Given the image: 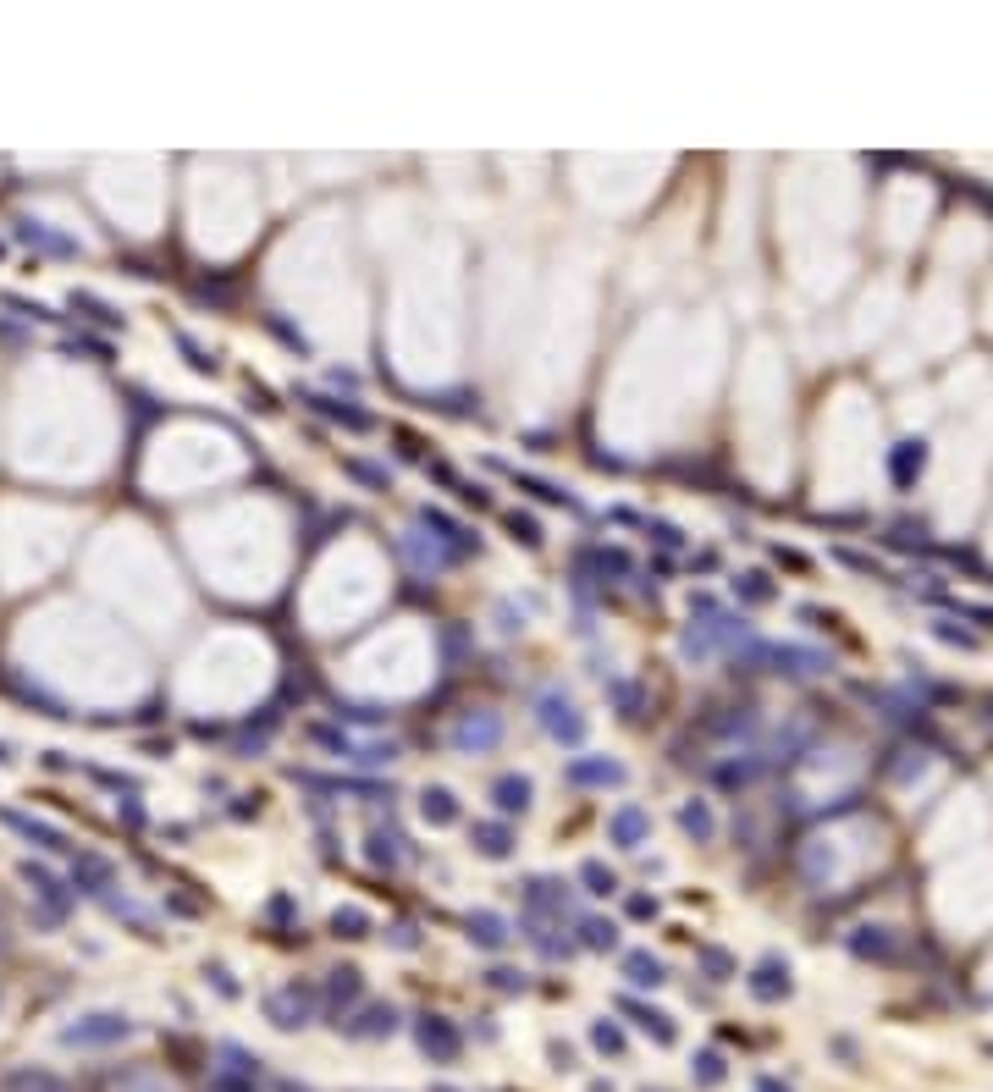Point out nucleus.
<instances>
[{
    "instance_id": "a878e982",
    "label": "nucleus",
    "mask_w": 993,
    "mask_h": 1092,
    "mask_svg": "<svg viewBox=\"0 0 993 1092\" xmlns=\"http://www.w3.org/2000/svg\"><path fill=\"white\" fill-rule=\"evenodd\" d=\"M67 304H72L78 315H88V320H100V326H111V332L122 326V315H116L105 298H94V293H78V287H72V293H67Z\"/></svg>"
},
{
    "instance_id": "39448f33",
    "label": "nucleus",
    "mask_w": 993,
    "mask_h": 1092,
    "mask_svg": "<svg viewBox=\"0 0 993 1092\" xmlns=\"http://www.w3.org/2000/svg\"><path fill=\"white\" fill-rule=\"evenodd\" d=\"M535 718H541V728H547L552 740H563V745H580V740H585V718L574 712V701H568L563 690H547V695H541Z\"/></svg>"
},
{
    "instance_id": "473e14b6",
    "label": "nucleus",
    "mask_w": 993,
    "mask_h": 1092,
    "mask_svg": "<svg viewBox=\"0 0 993 1092\" xmlns=\"http://www.w3.org/2000/svg\"><path fill=\"white\" fill-rule=\"evenodd\" d=\"M398 844H403L398 833H381V827H375V833H370V861H375V866H398Z\"/></svg>"
},
{
    "instance_id": "f257e3e1",
    "label": "nucleus",
    "mask_w": 993,
    "mask_h": 1092,
    "mask_svg": "<svg viewBox=\"0 0 993 1092\" xmlns=\"http://www.w3.org/2000/svg\"><path fill=\"white\" fill-rule=\"evenodd\" d=\"M740 640H751V624L745 618H728V613H712L707 624H690L685 629V662H707L712 651H723V646H740Z\"/></svg>"
},
{
    "instance_id": "c85d7f7f",
    "label": "nucleus",
    "mask_w": 993,
    "mask_h": 1092,
    "mask_svg": "<svg viewBox=\"0 0 993 1092\" xmlns=\"http://www.w3.org/2000/svg\"><path fill=\"white\" fill-rule=\"evenodd\" d=\"M6 1092H67V1087H61L55 1076H45V1071H12Z\"/></svg>"
},
{
    "instance_id": "58836bf2",
    "label": "nucleus",
    "mask_w": 993,
    "mask_h": 1092,
    "mask_svg": "<svg viewBox=\"0 0 993 1092\" xmlns=\"http://www.w3.org/2000/svg\"><path fill=\"white\" fill-rule=\"evenodd\" d=\"M613 701L624 706V712H635V706H640V690H635V685H613Z\"/></svg>"
},
{
    "instance_id": "c03bdc74",
    "label": "nucleus",
    "mask_w": 993,
    "mask_h": 1092,
    "mask_svg": "<svg viewBox=\"0 0 993 1092\" xmlns=\"http://www.w3.org/2000/svg\"><path fill=\"white\" fill-rule=\"evenodd\" d=\"M254 811H260V800H254V794H238V806H232V817H254Z\"/></svg>"
},
{
    "instance_id": "412c9836",
    "label": "nucleus",
    "mask_w": 993,
    "mask_h": 1092,
    "mask_svg": "<svg viewBox=\"0 0 993 1092\" xmlns=\"http://www.w3.org/2000/svg\"><path fill=\"white\" fill-rule=\"evenodd\" d=\"M475 850L492 855V861H508V855H514V833H508V822H475Z\"/></svg>"
},
{
    "instance_id": "a211bd4d",
    "label": "nucleus",
    "mask_w": 993,
    "mask_h": 1092,
    "mask_svg": "<svg viewBox=\"0 0 993 1092\" xmlns=\"http://www.w3.org/2000/svg\"><path fill=\"white\" fill-rule=\"evenodd\" d=\"M315 414H326V420H337V425H348V431H370V414L365 408H348V403H337V398H320V392H299Z\"/></svg>"
},
{
    "instance_id": "49530a36",
    "label": "nucleus",
    "mask_w": 993,
    "mask_h": 1092,
    "mask_svg": "<svg viewBox=\"0 0 993 1092\" xmlns=\"http://www.w3.org/2000/svg\"><path fill=\"white\" fill-rule=\"evenodd\" d=\"M756 1092H789V1087H784V1081H773V1076H762V1081H756Z\"/></svg>"
},
{
    "instance_id": "a19ab883",
    "label": "nucleus",
    "mask_w": 993,
    "mask_h": 1092,
    "mask_svg": "<svg viewBox=\"0 0 993 1092\" xmlns=\"http://www.w3.org/2000/svg\"><path fill=\"white\" fill-rule=\"evenodd\" d=\"M629 916H640V921H646V916H657V899H646V894H635V899H629Z\"/></svg>"
},
{
    "instance_id": "9b49d317",
    "label": "nucleus",
    "mask_w": 993,
    "mask_h": 1092,
    "mask_svg": "<svg viewBox=\"0 0 993 1092\" xmlns=\"http://www.w3.org/2000/svg\"><path fill=\"white\" fill-rule=\"evenodd\" d=\"M342 1026V1037H354V1043H375V1037H392L398 1032V1010L392 1004H370L359 1010L354 1021H337Z\"/></svg>"
},
{
    "instance_id": "6e6552de",
    "label": "nucleus",
    "mask_w": 993,
    "mask_h": 1092,
    "mask_svg": "<svg viewBox=\"0 0 993 1092\" xmlns=\"http://www.w3.org/2000/svg\"><path fill=\"white\" fill-rule=\"evenodd\" d=\"M22 883L34 888L39 899H45V916H39L45 927H55V921H67V911H72V888H61V883H55V878L45 872V866H34V861H22Z\"/></svg>"
},
{
    "instance_id": "f03ea898",
    "label": "nucleus",
    "mask_w": 993,
    "mask_h": 1092,
    "mask_svg": "<svg viewBox=\"0 0 993 1092\" xmlns=\"http://www.w3.org/2000/svg\"><path fill=\"white\" fill-rule=\"evenodd\" d=\"M315 1004H320V993L309 982H287V987H276L265 999V1015H271V1026H282V1032H304Z\"/></svg>"
},
{
    "instance_id": "c9c22d12",
    "label": "nucleus",
    "mask_w": 993,
    "mask_h": 1092,
    "mask_svg": "<svg viewBox=\"0 0 993 1092\" xmlns=\"http://www.w3.org/2000/svg\"><path fill=\"white\" fill-rule=\"evenodd\" d=\"M508 535L525 541V546H541V525L530 519V513H508Z\"/></svg>"
},
{
    "instance_id": "2f4dec72",
    "label": "nucleus",
    "mask_w": 993,
    "mask_h": 1092,
    "mask_svg": "<svg viewBox=\"0 0 993 1092\" xmlns=\"http://www.w3.org/2000/svg\"><path fill=\"white\" fill-rule=\"evenodd\" d=\"M580 883H585V894H613V888H619V878L607 872L602 861H585V866H580Z\"/></svg>"
},
{
    "instance_id": "423d86ee",
    "label": "nucleus",
    "mask_w": 993,
    "mask_h": 1092,
    "mask_svg": "<svg viewBox=\"0 0 993 1092\" xmlns=\"http://www.w3.org/2000/svg\"><path fill=\"white\" fill-rule=\"evenodd\" d=\"M762 662H773V673H789V679H812V673H828V651H812V646H756Z\"/></svg>"
},
{
    "instance_id": "4468645a",
    "label": "nucleus",
    "mask_w": 993,
    "mask_h": 1092,
    "mask_svg": "<svg viewBox=\"0 0 993 1092\" xmlns=\"http://www.w3.org/2000/svg\"><path fill=\"white\" fill-rule=\"evenodd\" d=\"M568 784L574 789H607V784H624V767L607 761V756H580V761H568Z\"/></svg>"
},
{
    "instance_id": "1a4fd4ad",
    "label": "nucleus",
    "mask_w": 993,
    "mask_h": 1092,
    "mask_svg": "<svg viewBox=\"0 0 993 1092\" xmlns=\"http://www.w3.org/2000/svg\"><path fill=\"white\" fill-rule=\"evenodd\" d=\"M215 1059H221V1076H215L221 1092H248L254 1081H260V1059H254V1054H243V1048H232V1043H221Z\"/></svg>"
},
{
    "instance_id": "cd10ccee",
    "label": "nucleus",
    "mask_w": 993,
    "mask_h": 1092,
    "mask_svg": "<svg viewBox=\"0 0 993 1092\" xmlns=\"http://www.w3.org/2000/svg\"><path fill=\"white\" fill-rule=\"evenodd\" d=\"M580 944H585V949H613V944H619V927L602 921V916H585V921H580Z\"/></svg>"
},
{
    "instance_id": "de8ad7c7",
    "label": "nucleus",
    "mask_w": 993,
    "mask_h": 1092,
    "mask_svg": "<svg viewBox=\"0 0 993 1092\" xmlns=\"http://www.w3.org/2000/svg\"><path fill=\"white\" fill-rule=\"evenodd\" d=\"M0 761H6V745H0Z\"/></svg>"
},
{
    "instance_id": "393cba45",
    "label": "nucleus",
    "mask_w": 993,
    "mask_h": 1092,
    "mask_svg": "<svg viewBox=\"0 0 993 1092\" xmlns=\"http://www.w3.org/2000/svg\"><path fill=\"white\" fill-rule=\"evenodd\" d=\"M17 238H22V243H34V248H45V254H78L72 238H55V232L34 227V221H17Z\"/></svg>"
},
{
    "instance_id": "ea45409f",
    "label": "nucleus",
    "mask_w": 993,
    "mask_h": 1092,
    "mask_svg": "<svg viewBox=\"0 0 993 1092\" xmlns=\"http://www.w3.org/2000/svg\"><path fill=\"white\" fill-rule=\"evenodd\" d=\"M205 977H210V982H215V987H221V993H227V999H238V982H232V977H227V971H221V966H210V971H205Z\"/></svg>"
},
{
    "instance_id": "4c0bfd02",
    "label": "nucleus",
    "mask_w": 993,
    "mask_h": 1092,
    "mask_svg": "<svg viewBox=\"0 0 993 1092\" xmlns=\"http://www.w3.org/2000/svg\"><path fill=\"white\" fill-rule=\"evenodd\" d=\"M492 987H502V993H525V977H519V971H508V966H497V971H492Z\"/></svg>"
},
{
    "instance_id": "bb28decb",
    "label": "nucleus",
    "mask_w": 993,
    "mask_h": 1092,
    "mask_svg": "<svg viewBox=\"0 0 993 1092\" xmlns=\"http://www.w3.org/2000/svg\"><path fill=\"white\" fill-rule=\"evenodd\" d=\"M690 1076H695V1087H723V1054L718 1048H701L695 1059H690Z\"/></svg>"
},
{
    "instance_id": "79ce46f5",
    "label": "nucleus",
    "mask_w": 993,
    "mask_h": 1092,
    "mask_svg": "<svg viewBox=\"0 0 993 1092\" xmlns=\"http://www.w3.org/2000/svg\"><path fill=\"white\" fill-rule=\"evenodd\" d=\"M392 944H398V949H414V944H420V933L403 921V927H392Z\"/></svg>"
},
{
    "instance_id": "f3484780",
    "label": "nucleus",
    "mask_w": 993,
    "mask_h": 1092,
    "mask_svg": "<svg viewBox=\"0 0 993 1092\" xmlns=\"http://www.w3.org/2000/svg\"><path fill=\"white\" fill-rule=\"evenodd\" d=\"M492 800H497V811L502 817H514V811H530V800H535V784L525 773H502L492 784Z\"/></svg>"
},
{
    "instance_id": "aec40b11",
    "label": "nucleus",
    "mask_w": 993,
    "mask_h": 1092,
    "mask_svg": "<svg viewBox=\"0 0 993 1092\" xmlns=\"http://www.w3.org/2000/svg\"><path fill=\"white\" fill-rule=\"evenodd\" d=\"M624 977H629L635 987H662V982H668V966H662L657 954L635 949V954H624Z\"/></svg>"
},
{
    "instance_id": "f8f14e48",
    "label": "nucleus",
    "mask_w": 993,
    "mask_h": 1092,
    "mask_svg": "<svg viewBox=\"0 0 993 1092\" xmlns=\"http://www.w3.org/2000/svg\"><path fill=\"white\" fill-rule=\"evenodd\" d=\"M72 883H78L83 894H94V899H111V888H116V866H111L105 855L83 850V855L72 861Z\"/></svg>"
},
{
    "instance_id": "b1692460",
    "label": "nucleus",
    "mask_w": 993,
    "mask_h": 1092,
    "mask_svg": "<svg viewBox=\"0 0 993 1092\" xmlns=\"http://www.w3.org/2000/svg\"><path fill=\"white\" fill-rule=\"evenodd\" d=\"M354 999H359V971H354V966L332 971V982H326V1004H332V1010H348Z\"/></svg>"
},
{
    "instance_id": "0eeeda50",
    "label": "nucleus",
    "mask_w": 993,
    "mask_h": 1092,
    "mask_svg": "<svg viewBox=\"0 0 993 1092\" xmlns=\"http://www.w3.org/2000/svg\"><path fill=\"white\" fill-rule=\"evenodd\" d=\"M497 740H502V718L497 712H464L459 728H453V751H464V756L492 751Z\"/></svg>"
},
{
    "instance_id": "c756f323",
    "label": "nucleus",
    "mask_w": 993,
    "mask_h": 1092,
    "mask_svg": "<svg viewBox=\"0 0 993 1092\" xmlns=\"http://www.w3.org/2000/svg\"><path fill=\"white\" fill-rule=\"evenodd\" d=\"M514 480H519L525 491H535L541 502H558V508H580V502H574V497H568L563 486H552V480H541V475H514Z\"/></svg>"
},
{
    "instance_id": "6ab92c4d",
    "label": "nucleus",
    "mask_w": 993,
    "mask_h": 1092,
    "mask_svg": "<svg viewBox=\"0 0 993 1092\" xmlns=\"http://www.w3.org/2000/svg\"><path fill=\"white\" fill-rule=\"evenodd\" d=\"M508 938H514V933H508V921H502L497 911H475V916H469V944H480V949H502Z\"/></svg>"
},
{
    "instance_id": "20e7f679",
    "label": "nucleus",
    "mask_w": 993,
    "mask_h": 1092,
    "mask_svg": "<svg viewBox=\"0 0 993 1092\" xmlns=\"http://www.w3.org/2000/svg\"><path fill=\"white\" fill-rule=\"evenodd\" d=\"M122 1037H133V1021H127V1015H111V1010L83 1015L78 1026L61 1032V1043H67V1048H105V1043H122Z\"/></svg>"
},
{
    "instance_id": "37998d69",
    "label": "nucleus",
    "mask_w": 993,
    "mask_h": 1092,
    "mask_svg": "<svg viewBox=\"0 0 993 1092\" xmlns=\"http://www.w3.org/2000/svg\"><path fill=\"white\" fill-rule=\"evenodd\" d=\"M652 535H657V541H662V546H679V541H685V535H679V530H674V525H652Z\"/></svg>"
},
{
    "instance_id": "f704fd0d",
    "label": "nucleus",
    "mask_w": 993,
    "mask_h": 1092,
    "mask_svg": "<svg viewBox=\"0 0 993 1092\" xmlns=\"http://www.w3.org/2000/svg\"><path fill=\"white\" fill-rule=\"evenodd\" d=\"M734 591H740L745 601H773V585H767V574H740V580H734Z\"/></svg>"
},
{
    "instance_id": "4be33fe9",
    "label": "nucleus",
    "mask_w": 993,
    "mask_h": 1092,
    "mask_svg": "<svg viewBox=\"0 0 993 1092\" xmlns=\"http://www.w3.org/2000/svg\"><path fill=\"white\" fill-rule=\"evenodd\" d=\"M679 827L690 833L695 844H707L712 833H718V822H712V811H707V800H685V806H679Z\"/></svg>"
},
{
    "instance_id": "7c9ffc66",
    "label": "nucleus",
    "mask_w": 993,
    "mask_h": 1092,
    "mask_svg": "<svg viewBox=\"0 0 993 1092\" xmlns=\"http://www.w3.org/2000/svg\"><path fill=\"white\" fill-rule=\"evenodd\" d=\"M332 933H337V938H365V933H370V916H365L359 905H348V911L332 916Z\"/></svg>"
},
{
    "instance_id": "9d476101",
    "label": "nucleus",
    "mask_w": 993,
    "mask_h": 1092,
    "mask_svg": "<svg viewBox=\"0 0 993 1092\" xmlns=\"http://www.w3.org/2000/svg\"><path fill=\"white\" fill-rule=\"evenodd\" d=\"M745 987H751V999H762V1004H778V999H789V987H795V982H789V960L767 954L762 966L751 971V982H745Z\"/></svg>"
},
{
    "instance_id": "a18cd8bd",
    "label": "nucleus",
    "mask_w": 993,
    "mask_h": 1092,
    "mask_svg": "<svg viewBox=\"0 0 993 1092\" xmlns=\"http://www.w3.org/2000/svg\"><path fill=\"white\" fill-rule=\"evenodd\" d=\"M552 1059H558V1071H568V1065H574V1048H568V1043H552Z\"/></svg>"
},
{
    "instance_id": "7ed1b4c3",
    "label": "nucleus",
    "mask_w": 993,
    "mask_h": 1092,
    "mask_svg": "<svg viewBox=\"0 0 993 1092\" xmlns=\"http://www.w3.org/2000/svg\"><path fill=\"white\" fill-rule=\"evenodd\" d=\"M414 1043H420V1054L431 1059V1065H453V1059L464 1054V1037H459V1026L447 1015H420V1021H414Z\"/></svg>"
},
{
    "instance_id": "dca6fc26",
    "label": "nucleus",
    "mask_w": 993,
    "mask_h": 1092,
    "mask_svg": "<svg viewBox=\"0 0 993 1092\" xmlns=\"http://www.w3.org/2000/svg\"><path fill=\"white\" fill-rule=\"evenodd\" d=\"M619 1010H624V1015H629V1021H635V1026H640V1032H646V1037H657L662 1048H668V1043L679 1037V1026H674V1015H662V1010H652V1004H640V999H619Z\"/></svg>"
},
{
    "instance_id": "ddd939ff",
    "label": "nucleus",
    "mask_w": 993,
    "mask_h": 1092,
    "mask_svg": "<svg viewBox=\"0 0 993 1092\" xmlns=\"http://www.w3.org/2000/svg\"><path fill=\"white\" fill-rule=\"evenodd\" d=\"M646 833H652V817L640 806H619L613 817H607V839H613L619 850H640V844H646Z\"/></svg>"
},
{
    "instance_id": "2eb2a0df",
    "label": "nucleus",
    "mask_w": 993,
    "mask_h": 1092,
    "mask_svg": "<svg viewBox=\"0 0 993 1092\" xmlns=\"http://www.w3.org/2000/svg\"><path fill=\"white\" fill-rule=\"evenodd\" d=\"M0 822L6 827H17L28 844H39V850H72L67 844V833L61 827H50V822H34V817H22V811H12V806H0Z\"/></svg>"
},
{
    "instance_id": "5701e85b",
    "label": "nucleus",
    "mask_w": 993,
    "mask_h": 1092,
    "mask_svg": "<svg viewBox=\"0 0 993 1092\" xmlns=\"http://www.w3.org/2000/svg\"><path fill=\"white\" fill-rule=\"evenodd\" d=\"M420 811H425L431 827H447V822H459V800H453V789H425Z\"/></svg>"
},
{
    "instance_id": "72a5a7b5",
    "label": "nucleus",
    "mask_w": 993,
    "mask_h": 1092,
    "mask_svg": "<svg viewBox=\"0 0 993 1092\" xmlns=\"http://www.w3.org/2000/svg\"><path fill=\"white\" fill-rule=\"evenodd\" d=\"M591 1043H596L602 1054H624V1032H619L613 1021H596V1026H591Z\"/></svg>"
},
{
    "instance_id": "e433bc0d",
    "label": "nucleus",
    "mask_w": 993,
    "mask_h": 1092,
    "mask_svg": "<svg viewBox=\"0 0 993 1092\" xmlns=\"http://www.w3.org/2000/svg\"><path fill=\"white\" fill-rule=\"evenodd\" d=\"M701 966L712 971V982H728V977H734V960H728L723 949H701Z\"/></svg>"
}]
</instances>
